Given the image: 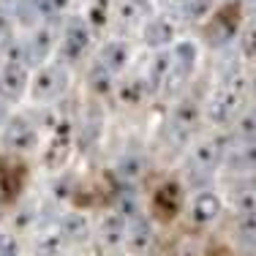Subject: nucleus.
<instances>
[{
  "label": "nucleus",
  "mask_w": 256,
  "mask_h": 256,
  "mask_svg": "<svg viewBox=\"0 0 256 256\" xmlns=\"http://www.w3.org/2000/svg\"><path fill=\"white\" fill-rule=\"evenodd\" d=\"M246 98H248V79L242 74H234L216 90V96L207 104V120L216 126L232 123L237 118V112L246 106Z\"/></svg>",
  "instance_id": "f257e3e1"
},
{
  "label": "nucleus",
  "mask_w": 256,
  "mask_h": 256,
  "mask_svg": "<svg viewBox=\"0 0 256 256\" xmlns=\"http://www.w3.org/2000/svg\"><path fill=\"white\" fill-rule=\"evenodd\" d=\"M30 98L36 104H52L68 90V66L66 63H50L41 66L36 76L30 79Z\"/></svg>",
  "instance_id": "f03ea898"
},
{
  "label": "nucleus",
  "mask_w": 256,
  "mask_h": 256,
  "mask_svg": "<svg viewBox=\"0 0 256 256\" xmlns=\"http://www.w3.org/2000/svg\"><path fill=\"white\" fill-rule=\"evenodd\" d=\"M196 58H199V50L194 41H178L172 50V68H169L166 79H164L161 90L166 96H174L182 84L188 82V76L194 74V66H196Z\"/></svg>",
  "instance_id": "7ed1b4c3"
},
{
  "label": "nucleus",
  "mask_w": 256,
  "mask_h": 256,
  "mask_svg": "<svg viewBox=\"0 0 256 256\" xmlns=\"http://www.w3.org/2000/svg\"><path fill=\"white\" fill-rule=\"evenodd\" d=\"M90 44H93V30H90L88 22L79 20V16L68 20L63 28V36H60V63L71 66L76 60H82L88 54Z\"/></svg>",
  "instance_id": "20e7f679"
},
{
  "label": "nucleus",
  "mask_w": 256,
  "mask_h": 256,
  "mask_svg": "<svg viewBox=\"0 0 256 256\" xmlns=\"http://www.w3.org/2000/svg\"><path fill=\"white\" fill-rule=\"evenodd\" d=\"M221 161H224V144L218 139L196 142L191 148V156H188V178H191V182H204Z\"/></svg>",
  "instance_id": "39448f33"
},
{
  "label": "nucleus",
  "mask_w": 256,
  "mask_h": 256,
  "mask_svg": "<svg viewBox=\"0 0 256 256\" xmlns=\"http://www.w3.org/2000/svg\"><path fill=\"white\" fill-rule=\"evenodd\" d=\"M0 134H3V142L11 150H33L38 144V128L33 126V120L28 114H8Z\"/></svg>",
  "instance_id": "423d86ee"
},
{
  "label": "nucleus",
  "mask_w": 256,
  "mask_h": 256,
  "mask_svg": "<svg viewBox=\"0 0 256 256\" xmlns=\"http://www.w3.org/2000/svg\"><path fill=\"white\" fill-rule=\"evenodd\" d=\"M25 46V63L28 66H44L50 60V54L58 46V30H54L52 22L41 28H33V33L28 36V41H22Z\"/></svg>",
  "instance_id": "0eeeda50"
},
{
  "label": "nucleus",
  "mask_w": 256,
  "mask_h": 256,
  "mask_svg": "<svg viewBox=\"0 0 256 256\" xmlns=\"http://www.w3.org/2000/svg\"><path fill=\"white\" fill-rule=\"evenodd\" d=\"M150 210L161 224H169L172 218H178V212L182 210V188L174 180L161 182L150 199Z\"/></svg>",
  "instance_id": "6e6552de"
},
{
  "label": "nucleus",
  "mask_w": 256,
  "mask_h": 256,
  "mask_svg": "<svg viewBox=\"0 0 256 256\" xmlns=\"http://www.w3.org/2000/svg\"><path fill=\"white\" fill-rule=\"evenodd\" d=\"M28 82H30L28 63H22V60H6L3 71H0V98L8 104L20 101L28 90Z\"/></svg>",
  "instance_id": "1a4fd4ad"
},
{
  "label": "nucleus",
  "mask_w": 256,
  "mask_h": 256,
  "mask_svg": "<svg viewBox=\"0 0 256 256\" xmlns=\"http://www.w3.org/2000/svg\"><path fill=\"white\" fill-rule=\"evenodd\" d=\"M123 246H126V251L131 256H144L150 251V246H153V229H150V224L144 221L142 216L128 218Z\"/></svg>",
  "instance_id": "9d476101"
},
{
  "label": "nucleus",
  "mask_w": 256,
  "mask_h": 256,
  "mask_svg": "<svg viewBox=\"0 0 256 256\" xmlns=\"http://www.w3.org/2000/svg\"><path fill=\"white\" fill-rule=\"evenodd\" d=\"M126 224H128V218H126L120 210H109L106 216L101 218V226H98V240H101V246L109 248V251H118V248H123Z\"/></svg>",
  "instance_id": "9b49d317"
},
{
  "label": "nucleus",
  "mask_w": 256,
  "mask_h": 256,
  "mask_svg": "<svg viewBox=\"0 0 256 256\" xmlns=\"http://www.w3.org/2000/svg\"><path fill=\"white\" fill-rule=\"evenodd\" d=\"M178 36V28H174L172 20L166 16H153V20L144 22V30H142V41L150 46V50H164L169 46Z\"/></svg>",
  "instance_id": "f8f14e48"
},
{
  "label": "nucleus",
  "mask_w": 256,
  "mask_h": 256,
  "mask_svg": "<svg viewBox=\"0 0 256 256\" xmlns=\"http://www.w3.org/2000/svg\"><path fill=\"white\" fill-rule=\"evenodd\" d=\"M66 234L60 229V221H50L36 232V254L38 256H58L66 248Z\"/></svg>",
  "instance_id": "ddd939ff"
},
{
  "label": "nucleus",
  "mask_w": 256,
  "mask_h": 256,
  "mask_svg": "<svg viewBox=\"0 0 256 256\" xmlns=\"http://www.w3.org/2000/svg\"><path fill=\"white\" fill-rule=\"evenodd\" d=\"M101 131H104V114L98 112V109H88L84 118H82V123H79L76 139H74L79 153H88V150L101 139Z\"/></svg>",
  "instance_id": "4468645a"
},
{
  "label": "nucleus",
  "mask_w": 256,
  "mask_h": 256,
  "mask_svg": "<svg viewBox=\"0 0 256 256\" xmlns=\"http://www.w3.org/2000/svg\"><path fill=\"white\" fill-rule=\"evenodd\" d=\"M128 60H131V46H128L123 38L106 41V44L101 46V52H98V66H104L109 74L123 71L128 66Z\"/></svg>",
  "instance_id": "2eb2a0df"
},
{
  "label": "nucleus",
  "mask_w": 256,
  "mask_h": 256,
  "mask_svg": "<svg viewBox=\"0 0 256 256\" xmlns=\"http://www.w3.org/2000/svg\"><path fill=\"white\" fill-rule=\"evenodd\" d=\"M169 68H172V50H158L148 63V71H144V84H148V93H158L166 79Z\"/></svg>",
  "instance_id": "dca6fc26"
},
{
  "label": "nucleus",
  "mask_w": 256,
  "mask_h": 256,
  "mask_svg": "<svg viewBox=\"0 0 256 256\" xmlns=\"http://www.w3.org/2000/svg\"><path fill=\"white\" fill-rule=\"evenodd\" d=\"M221 196H218L216 191H199L196 196H194L191 202V218L196 224H210L218 218V212H221Z\"/></svg>",
  "instance_id": "f3484780"
},
{
  "label": "nucleus",
  "mask_w": 256,
  "mask_h": 256,
  "mask_svg": "<svg viewBox=\"0 0 256 256\" xmlns=\"http://www.w3.org/2000/svg\"><path fill=\"white\" fill-rule=\"evenodd\" d=\"M224 161L229 164V169H256V139H248V142L232 144V150L224 148Z\"/></svg>",
  "instance_id": "a211bd4d"
},
{
  "label": "nucleus",
  "mask_w": 256,
  "mask_h": 256,
  "mask_svg": "<svg viewBox=\"0 0 256 256\" xmlns=\"http://www.w3.org/2000/svg\"><path fill=\"white\" fill-rule=\"evenodd\" d=\"M60 229H63L66 240L68 242H84L90 237V221L82 212H68L60 218Z\"/></svg>",
  "instance_id": "6ab92c4d"
},
{
  "label": "nucleus",
  "mask_w": 256,
  "mask_h": 256,
  "mask_svg": "<svg viewBox=\"0 0 256 256\" xmlns=\"http://www.w3.org/2000/svg\"><path fill=\"white\" fill-rule=\"evenodd\" d=\"M71 150H74V144H71V136L63 131L60 136H54V139H52L50 150H46V156H44V164H46L50 169H60L66 161H68Z\"/></svg>",
  "instance_id": "aec40b11"
},
{
  "label": "nucleus",
  "mask_w": 256,
  "mask_h": 256,
  "mask_svg": "<svg viewBox=\"0 0 256 256\" xmlns=\"http://www.w3.org/2000/svg\"><path fill=\"white\" fill-rule=\"evenodd\" d=\"M144 156H139V153H126L123 158L118 161V174H120V180H126V182H134V180H139L144 174Z\"/></svg>",
  "instance_id": "412c9836"
},
{
  "label": "nucleus",
  "mask_w": 256,
  "mask_h": 256,
  "mask_svg": "<svg viewBox=\"0 0 256 256\" xmlns=\"http://www.w3.org/2000/svg\"><path fill=\"white\" fill-rule=\"evenodd\" d=\"M232 204L240 216H248V212H256V186L254 182H242L232 191Z\"/></svg>",
  "instance_id": "4be33fe9"
},
{
  "label": "nucleus",
  "mask_w": 256,
  "mask_h": 256,
  "mask_svg": "<svg viewBox=\"0 0 256 256\" xmlns=\"http://www.w3.org/2000/svg\"><path fill=\"white\" fill-rule=\"evenodd\" d=\"M118 96H120L123 104H139L142 96H148V84H144V79H139V76L123 79V84L118 88Z\"/></svg>",
  "instance_id": "5701e85b"
},
{
  "label": "nucleus",
  "mask_w": 256,
  "mask_h": 256,
  "mask_svg": "<svg viewBox=\"0 0 256 256\" xmlns=\"http://www.w3.org/2000/svg\"><path fill=\"white\" fill-rule=\"evenodd\" d=\"M114 196H118V207H114V210H120L126 218H136L139 216L142 207H139V196H136L134 188H118Z\"/></svg>",
  "instance_id": "b1692460"
},
{
  "label": "nucleus",
  "mask_w": 256,
  "mask_h": 256,
  "mask_svg": "<svg viewBox=\"0 0 256 256\" xmlns=\"http://www.w3.org/2000/svg\"><path fill=\"white\" fill-rule=\"evenodd\" d=\"M33 3H36V8H38L41 20L54 22V20H58V16L63 14L66 8H68L71 0H33Z\"/></svg>",
  "instance_id": "393cba45"
},
{
  "label": "nucleus",
  "mask_w": 256,
  "mask_h": 256,
  "mask_svg": "<svg viewBox=\"0 0 256 256\" xmlns=\"http://www.w3.org/2000/svg\"><path fill=\"white\" fill-rule=\"evenodd\" d=\"M14 16H16V20H20L25 28H36V22L41 20V14H38V8H36L33 0H16Z\"/></svg>",
  "instance_id": "a878e982"
},
{
  "label": "nucleus",
  "mask_w": 256,
  "mask_h": 256,
  "mask_svg": "<svg viewBox=\"0 0 256 256\" xmlns=\"http://www.w3.org/2000/svg\"><path fill=\"white\" fill-rule=\"evenodd\" d=\"M234 136L240 139V142L256 139V112H251V114H246V118L237 120V126H234Z\"/></svg>",
  "instance_id": "bb28decb"
},
{
  "label": "nucleus",
  "mask_w": 256,
  "mask_h": 256,
  "mask_svg": "<svg viewBox=\"0 0 256 256\" xmlns=\"http://www.w3.org/2000/svg\"><path fill=\"white\" fill-rule=\"evenodd\" d=\"M90 84H93L96 93H109V88H112V74H109L104 66H96V71L90 74Z\"/></svg>",
  "instance_id": "cd10ccee"
},
{
  "label": "nucleus",
  "mask_w": 256,
  "mask_h": 256,
  "mask_svg": "<svg viewBox=\"0 0 256 256\" xmlns=\"http://www.w3.org/2000/svg\"><path fill=\"white\" fill-rule=\"evenodd\" d=\"M109 20V0H96L90 8V25L93 28H104Z\"/></svg>",
  "instance_id": "c85d7f7f"
},
{
  "label": "nucleus",
  "mask_w": 256,
  "mask_h": 256,
  "mask_svg": "<svg viewBox=\"0 0 256 256\" xmlns=\"http://www.w3.org/2000/svg\"><path fill=\"white\" fill-rule=\"evenodd\" d=\"M182 8H186V16H188V20L196 22V20H202V16L210 14V0H188Z\"/></svg>",
  "instance_id": "c756f323"
},
{
  "label": "nucleus",
  "mask_w": 256,
  "mask_h": 256,
  "mask_svg": "<svg viewBox=\"0 0 256 256\" xmlns=\"http://www.w3.org/2000/svg\"><path fill=\"white\" fill-rule=\"evenodd\" d=\"M0 256H20V242L11 232H0Z\"/></svg>",
  "instance_id": "7c9ffc66"
},
{
  "label": "nucleus",
  "mask_w": 256,
  "mask_h": 256,
  "mask_svg": "<svg viewBox=\"0 0 256 256\" xmlns=\"http://www.w3.org/2000/svg\"><path fill=\"white\" fill-rule=\"evenodd\" d=\"M33 221H36V210H33V207H25V210H20V216H16L14 229L16 232H25V229L33 226Z\"/></svg>",
  "instance_id": "2f4dec72"
},
{
  "label": "nucleus",
  "mask_w": 256,
  "mask_h": 256,
  "mask_svg": "<svg viewBox=\"0 0 256 256\" xmlns=\"http://www.w3.org/2000/svg\"><path fill=\"white\" fill-rule=\"evenodd\" d=\"M3 36H11V14L0 6V38Z\"/></svg>",
  "instance_id": "473e14b6"
},
{
  "label": "nucleus",
  "mask_w": 256,
  "mask_h": 256,
  "mask_svg": "<svg viewBox=\"0 0 256 256\" xmlns=\"http://www.w3.org/2000/svg\"><path fill=\"white\" fill-rule=\"evenodd\" d=\"M8 120V101L0 98V128H3V123Z\"/></svg>",
  "instance_id": "72a5a7b5"
},
{
  "label": "nucleus",
  "mask_w": 256,
  "mask_h": 256,
  "mask_svg": "<svg viewBox=\"0 0 256 256\" xmlns=\"http://www.w3.org/2000/svg\"><path fill=\"white\" fill-rule=\"evenodd\" d=\"M207 256H232V254L226 251V248H216V251H212V254H207Z\"/></svg>",
  "instance_id": "f704fd0d"
},
{
  "label": "nucleus",
  "mask_w": 256,
  "mask_h": 256,
  "mask_svg": "<svg viewBox=\"0 0 256 256\" xmlns=\"http://www.w3.org/2000/svg\"><path fill=\"white\" fill-rule=\"evenodd\" d=\"M166 3H169V6H186L188 0H166Z\"/></svg>",
  "instance_id": "c9c22d12"
},
{
  "label": "nucleus",
  "mask_w": 256,
  "mask_h": 256,
  "mask_svg": "<svg viewBox=\"0 0 256 256\" xmlns=\"http://www.w3.org/2000/svg\"><path fill=\"white\" fill-rule=\"evenodd\" d=\"M251 8H254V14H256V0H251Z\"/></svg>",
  "instance_id": "e433bc0d"
},
{
  "label": "nucleus",
  "mask_w": 256,
  "mask_h": 256,
  "mask_svg": "<svg viewBox=\"0 0 256 256\" xmlns=\"http://www.w3.org/2000/svg\"><path fill=\"white\" fill-rule=\"evenodd\" d=\"M254 96H256V79H254Z\"/></svg>",
  "instance_id": "4c0bfd02"
}]
</instances>
